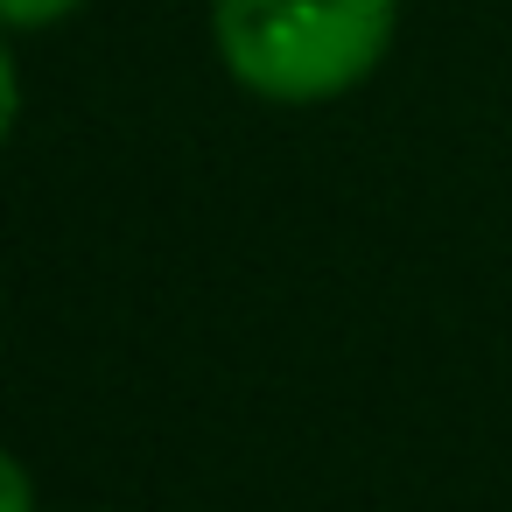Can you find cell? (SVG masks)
<instances>
[{"label":"cell","mask_w":512,"mask_h":512,"mask_svg":"<svg viewBox=\"0 0 512 512\" xmlns=\"http://www.w3.org/2000/svg\"><path fill=\"white\" fill-rule=\"evenodd\" d=\"M85 0H0V29H50L64 15H78Z\"/></svg>","instance_id":"obj_2"},{"label":"cell","mask_w":512,"mask_h":512,"mask_svg":"<svg viewBox=\"0 0 512 512\" xmlns=\"http://www.w3.org/2000/svg\"><path fill=\"white\" fill-rule=\"evenodd\" d=\"M15 113H22V78H15V57L0 50V148L15 134Z\"/></svg>","instance_id":"obj_4"},{"label":"cell","mask_w":512,"mask_h":512,"mask_svg":"<svg viewBox=\"0 0 512 512\" xmlns=\"http://www.w3.org/2000/svg\"><path fill=\"white\" fill-rule=\"evenodd\" d=\"M400 29V0H211L225 71L267 106H330L358 92Z\"/></svg>","instance_id":"obj_1"},{"label":"cell","mask_w":512,"mask_h":512,"mask_svg":"<svg viewBox=\"0 0 512 512\" xmlns=\"http://www.w3.org/2000/svg\"><path fill=\"white\" fill-rule=\"evenodd\" d=\"M0 512H36V484L8 449H0Z\"/></svg>","instance_id":"obj_3"}]
</instances>
